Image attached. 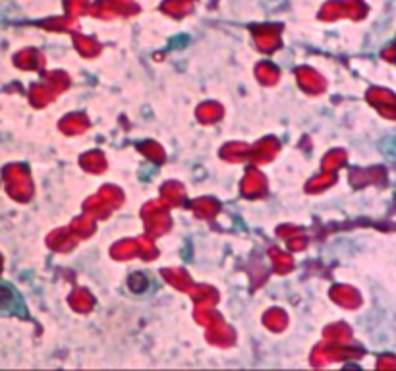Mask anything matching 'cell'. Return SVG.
Segmentation results:
<instances>
[{"label":"cell","mask_w":396,"mask_h":371,"mask_svg":"<svg viewBox=\"0 0 396 371\" xmlns=\"http://www.w3.org/2000/svg\"><path fill=\"white\" fill-rule=\"evenodd\" d=\"M8 300H10V292H8V290L0 288V306H4V304H6Z\"/></svg>","instance_id":"obj_1"}]
</instances>
